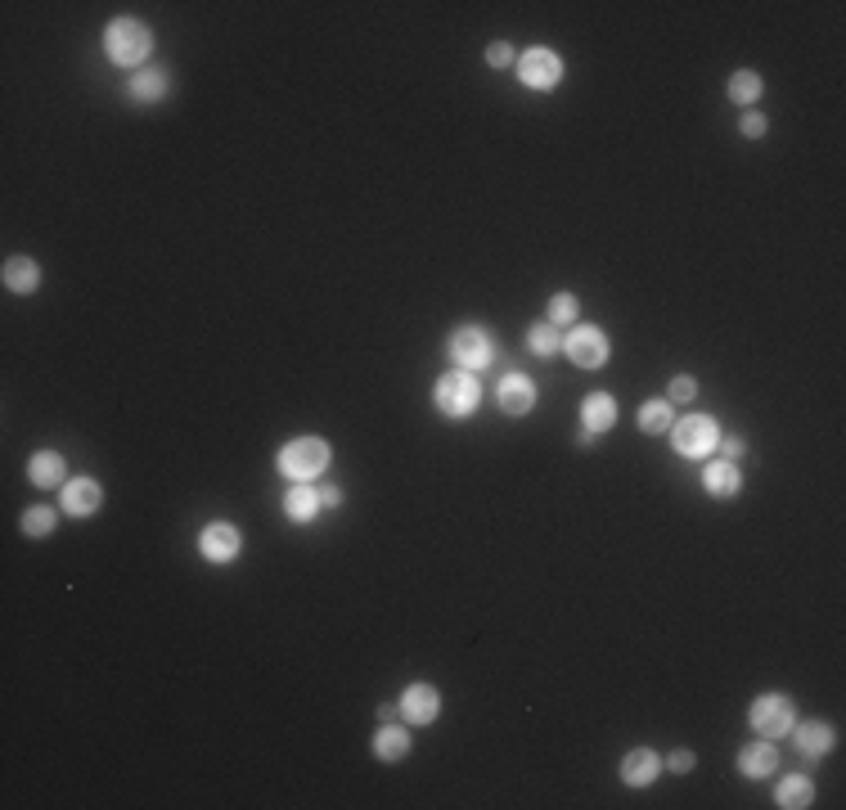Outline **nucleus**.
Segmentation results:
<instances>
[{"instance_id": "34", "label": "nucleus", "mask_w": 846, "mask_h": 810, "mask_svg": "<svg viewBox=\"0 0 846 810\" xmlns=\"http://www.w3.org/2000/svg\"><path fill=\"white\" fill-rule=\"evenodd\" d=\"M320 504H329V509H338V504H342V491H338V486H324V491H320Z\"/></svg>"}, {"instance_id": "31", "label": "nucleus", "mask_w": 846, "mask_h": 810, "mask_svg": "<svg viewBox=\"0 0 846 810\" xmlns=\"http://www.w3.org/2000/svg\"><path fill=\"white\" fill-rule=\"evenodd\" d=\"M693 396H698V383H693L689 374L671 378V401H693Z\"/></svg>"}, {"instance_id": "26", "label": "nucleus", "mask_w": 846, "mask_h": 810, "mask_svg": "<svg viewBox=\"0 0 846 810\" xmlns=\"http://www.w3.org/2000/svg\"><path fill=\"white\" fill-rule=\"evenodd\" d=\"M761 95V77H756L752 68H743V72H734V77H729V99H734V104H752V99Z\"/></svg>"}, {"instance_id": "4", "label": "nucleus", "mask_w": 846, "mask_h": 810, "mask_svg": "<svg viewBox=\"0 0 846 810\" xmlns=\"http://www.w3.org/2000/svg\"><path fill=\"white\" fill-rule=\"evenodd\" d=\"M495 351H500V342L491 338V333L482 329V324H464V329H455L450 333V342H446V356H450V365L455 369H486L495 360Z\"/></svg>"}, {"instance_id": "25", "label": "nucleus", "mask_w": 846, "mask_h": 810, "mask_svg": "<svg viewBox=\"0 0 846 810\" xmlns=\"http://www.w3.org/2000/svg\"><path fill=\"white\" fill-rule=\"evenodd\" d=\"M675 414H671V401H644V410H639V428L644 432H671Z\"/></svg>"}, {"instance_id": "5", "label": "nucleus", "mask_w": 846, "mask_h": 810, "mask_svg": "<svg viewBox=\"0 0 846 810\" xmlns=\"http://www.w3.org/2000/svg\"><path fill=\"white\" fill-rule=\"evenodd\" d=\"M432 401H437V410L446 414V419H468V414L477 410V401H482V387H477V378L468 374V369H450L446 378H437Z\"/></svg>"}, {"instance_id": "29", "label": "nucleus", "mask_w": 846, "mask_h": 810, "mask_svg": "<svg viewBox=\"0 0 846 810\" xmlns=\"http://www.w3.org/2000/svg\"><path fill=\"white\" fill-rule=\"evenodd\" d=\"M486 63H491V68H509V63H513V50H509L504 41H491V45H486Z\"/></svg>"}, {"instance_id": "9", "label": "nucleus", "mask_w": 846, "mask_h": 810, "mask_svg": "<svg viewBox=\"0 0 846 810\" xmlns=\"http://www.w3.org/2000/svg\"><path fill=\"white\" fill-rule=\"evenodd\" d=\"M239 549H243V536L230 522H212V527L198 531V554H203L207 563H234Z\"/></svg>"}, {"instance_id": "17", "label": "nucleus", "mask_w": 846, "mask_h": 810, "mask_svg": "<svg viewBox=\"0 0 846 810\" xmlns=\"http://www.w3.org/2000/svg\"><path fill=\"white\" fill-rule=\"evenodd\" d=\"M774 765H779V752H774L770 738H761V743H747L743 752H738V770H743L747 779H770Z\"/></svg>"}, {"instance_id": "6", "label": "nucleus", "mask_w": 846, "mask_h": 810, "mask_svg": "<svg viewBox=\"0 0 846 810\" xmlns=\"http://www.w3.org/2000/svg\"><path fill=\"white\" fill-rule=\"evenodd\" d=\"M747 720H752V729L761 738H783L792 725H797V711H792V702L783 698V693H761V698L752 702V711H747Z\"/></svg>"}, {"instance_id": "22", "label": "nucleus", "mask_w": 846, "mask_h": 810, "mask_svg": "<svg viewBox=\"0 0 846 810\" xmlns=\"http://www.w3.org/2000/svg\"><path fill=\"white\" fill-rule=\"evenodd\" d=\"M284 513L293 522H315V513H320V495H315L306 482H293V486H288V495H284Z\"/></svg>"}, {"instance_id": "32", "label": "nucleus", "mask_w": 846, "mask_h": 810, "mask_svg": "<svg viewBox=\"0 0 846 810\" xmlns=\"http://www.w3.org/2000/svg\"><path fill=\"white\" fill-rule=\"evenodd\" d=\"M666 770L689 774V770H693V752H671V756H666Z\"/></svg>"}, {"instance_id": "21", "label": "nucleus", "mask_w": 846, "mask_h": 810, "mask_svg": "<svg viewBox=\"0 0 846 810\" xmlns=\"http://www.w3.org/2000/svg\"><path fill=\"white\" fill-rule=\"evenodd\" d=\"M5 288L9 293H36L41 288V270H36L32 257H9L5 261Z\"/></svg>"}, {"instance_id": "27", "label": "nucleus", "mask_w": 846, "mask_h": 810, "mask_svg": "<svg viewBox=\"0 0 846 810\" xmlns=\"http://www.w3.org/2000/svg\"><path fill=\"white\" fill-rule=\"evenodd\" d=\"M50 531H54V509L32 504V509L23 513V536H50Z\"/></svg>"}, {"instance_id": "14", "label": "nucleus", "mask_w": 846, "mask_h": 810, "mask_svg": "<svg viewBox=\"0 0 846 810\" xmlns=\"http://www.w3.org/2000/svg\"><path fill=\"white\" fill-rule=\"evenodd\" d=\"M441 711V698L432 684H410V689L401 693V716L410 720V725H432Z\"/></svg>"}, {"instance_id": "7", "label": "nucleus", "mask_w": 846, "mask_h": 810, "mask_svg": "<svg viewBox=\"0 0 846 810\" xmlns=\"http://www.w3.org/2000/svg\"><path fill=\"white\" fill-rule=\"evenodd\" d=\"M563 351H567V360H572L576 369H603V365H608V356H612L608 333L594 329V324H576V329L563 338Z\"/></svg>"}, {"instance_id": "30", "label": "nucleus", "mask_w": 846, "mask_h": 810, "mask_svg": "<svg viewBox=\"0 0 846 810\" xmlns=\"http://www.w3.org/2000/svg\"><path fill=\"white\" fill-rule=\"evenodd\" d=\"M738 131H743L747 140H756V135H765V117H761V113H752V108H747V113L738 117Z\"/></svg>"}, {"instance_id": "15", "label": "nucleus", "mask_w": 846, "mask_h": 810, "mask_svg": "<svg viewBox=\"0 0 846 810\" xmlns=\"http://www.w3.org/2000/svg\"><path fill=\"white\" fill-rule=\"evenodd\" d=\"M738 486H743V473H738L734 459H711V464L702 468V491L707 495L729 500V495H738Z\"/></svg>"}, {"instance_id": "13", "label": "nucleus", "mask_w": 846, "mask_h": 810, "mask_svg": "<svg viewBox=\"0 0 846 810\" xmlns=\"http://www.w3.org/2000/svg\"><path fill=\"white\" fill-rule=\"evenodd\" d=\"M788 734H792V747H797L806 761H819V756L833 752V729H828L824 720H801V725H792Z\"/></svg>"}, {"instance_id": "23", "label": "nucleus", "mask_w": 846, "mask_h": 810, "mask_svg": "<svg viewBox=\"0 0 846 810\" xmlns=\"http://www.w3.org/2000/svg\"><path fill=\"white\" fill-rule=\"evenodd\" d=\"M405 752H410V734L401 725H392V720H383V729L374 734V756L378 761H401Z\"/></svg>"}, {"instance_id": "2", "label": "nucleus", "mask_w": 846, "mask_h": 810, "mask_svg": "<svg viewBox=\"0 0 846 810\" xmlns=\"http://www.w3.org/2000/svg\"><path fill=\"white\" fill-rule=\"evenodd\" d=\"M104 50L117 68H135V63L149 59L153 36H149V27L135 23V18H117V23H108V32H104Z\"/></svg>"}, {"instance_id": "20", "label": "nucleus", "mask_w": 846, "mask_h": 810, "mask_svg": "<svg viewBox=\"0 0 846 810\" xmlns=\"http://www.w3.org/2000/svg\"><path fill=\"white\" fill-rule=\"evenodd\" d=\"M810 801H815V783H810L806 774H788V779H779V788H774V806H783V810H806Z\"/></svg>"}, {"instance_id": "11", "label": "nucleus", "mask_w": 846, "mask_h": 810, "mask_svg": "<svg viewBox=\"0 0 846 810\" xmlns=\"http://www.w3.org/2000/svg\"><path fill=\"white\" fill-rule=\"evenodd\" d=\"M99 504H104V486L95 477H72L63 486V513L68 518H90V513H99Z\"/></svg>"}, {"instance_id": "8", "label": "nucleus", "mask_w": 846, "mask_h": 810, "mask_svg": "<svg viewBox=\"0 0 846 810\" xmlns=\"http://www.w3.org/2000/svg\"><path fill=\"white\" fill-rule=\"evenodd\" d=\"M518 81L527 90H554L563 81V59L554 50H527L518 59Z\"/></svg>"}, {"instance_id": "24", "label": "nucleus", "mask_w": 846, "mask_h": 810, "mask_svg": "<svg viewBox=\"0 0 846 810\" xmlns=\"http://www.w3.org/2000/svg\"><path fill=\"white\" fill-rule=\"evenodd\" d=\"M527 347L536 351L540 360H549V356H558L563 351V333H558V324H531V333H527Z\"/></svg>"}, {"instance_id": "1", "label": "nucleus", "mask_w": 846, "mask_h": 810, "mask_svg": "<svg viewBox=\"0 0 846 810\" xmlns=\"http://www.w3.org/2000/svg\"><path fill=\"white\" fill-rule=\"evenodd\" d=\"M275 464L288 482H311V477H320L324 468H329V441L324 437H297L279 450Z\"/></svg>"}, {"instance_id": "19", "label": "nucleus", "mask_w": 846, "mask_h": 810, "mask_svg": "<svg viewBox=\"0 0 846 810\" xmlns=\"http://www.w3.org/2000/svg\"><path fill=\"white\" fill-rule=\"evenodd\" d=\"M171 90V72L167 68H144L131 77V99L135 104H158L162 95Z\"/></svg>"}, {"instance_id": "18", "label": "nucleus", "mask_w": 846, "mask_h": 810, "mask_svg": "<svg viewBox=\"0 0 846 810\" xmlns=\"http://www.w3.org/2000/svg\"><path fill=\"white\" fill-rule=\"evenodd\" d=\"M63 473H68V464H63V455H54V450H36V455L27 459V482L41 486V491L63 486Z\"/></svg>"}, {"instance_id": "28", "label": "nucleus", "mask_w": 846, "mask_h": 810, "mask_svg": "<svg viewBox=\"0 0 846 810\" xmlns=\"http://www.w3.org/2000/svg\"><path fill=\"white\" fill-rule=\"evenodd\" d=\"M572 320H576V297L572 293L549 297V324H572Z\"/></svg>"}, {"instance_id": "10", "label": "nucleus", "mask_w": 846, "mask_h": 810, "mask_svg": "<svg viewBox=\"0 0 846 810\" xmlns=\"http://www.w3.org/2000/svg\"><path fill=\"white\" fill-rule=\"evenodd\" d=\"M617 423V401L608 392H590L581 405V446H590L599 432H608Z\"/></svg>"}, {"instance_id": "3", "label": "nucleus", "mask_w": 846, "mask_h": 810, "mask_svg": "<svg viewBox=\"0 0 846 810\" xmlns=\"http://www.w3.org/2000/svg\"><path fill=\"white\" fill-rule=\"evenodd\" d=\"M720 423L711 419V414H684L680 423H671V446L680 450L684 459H707V455H716V446H720Z\"/></svg>"}, {"instance_id": "33", "label": "nucleus", "mask_w": 846, "mask_h": 810, "mask_svg": "<svg viewBox=\"0 0 846 810\" xmlns=\"http://www.w3.org/2000/svg\"><path fill=\"white\" fill-rule=\"evenodd\" d=\"M716 450H720L725 459H738V455L747 450V441H743V437H720V446H716Z\"/></svg>"}, {"instance_id": "12", "label": "nucleus", "mask_w": 846, "mask_h": 810, "mask_svg": "<svg viewBox=\"0 0 846 810\" xmlns=\"http://www.w3.org/2000/svg\"><path fill=\"white\" fill-rule=\"evenodd\" d=\"M495 401H500V410L504 414H531V405H536V383L531 378H522V374H504L500 378V387H495Z\"/></svg>"}, {"instance_id": "16", "label": "nucleus", "mask_w": 846, "mask_h": 810, "mask_svg": "<svg viewBox=\"0 0 846 810\" xmlns=\"http://www.w3.org/2000/svg\"><path fill=\"white\" fill-rule=\"evenodd\" d=\"M657 770H662V756H657L653 747H635V752L621 756V779H626L630 788H644V783H653Z\"/></svg>"}]
</instances>
